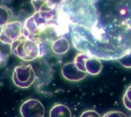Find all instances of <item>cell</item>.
<instances>
[{
  "label": "cell",
  "instance_id": "cell-1",
  "mask_svg": "<svg viewBox=\"0 0 131 117\" xmlns=\"http://www.w3.org/2000/svg\"><path fill=\"white\" fill-rule=\"evenodd\" d=\"M56 9L35 12L24 23V36L31 40L41 42V35L55 22Z\"/></svg>",
  "mask_w": 131,
  "mask_h": 117
},
{
  "label": "cell",
  "instance_id": "cell-2",
  "mask_svg": "<svg viewBox=\"0 0 131 117\" xmlns=\"http://www.w3.org/2000/svg\"><path fill=\"white\" fill-rule=\"evenodd\" d=\"M11 51L24 61H32L43 55V42H36L21 37L11 44Z\"/></svg>",
  "mask_w": 131,
  "mask_h": 117
},
{
  "label": "cell",
  "instance_id": "cell-3",
  "mask_svg": "<svg viewBox=\"0 0 131 117\" xmlns=\"http://www.w3.org/2000/svg\"><path fill=\"white\" fill-rule=\"evenodd\" d=\"M74 63L80 71L91 75H97L102 72V62L87 53H79L75 57Z\"/></svg>",
  "mask_w": 131,
  "mask_h": 117
},
{
  "label": "cell",
  "instance_id": "cell-4",
  "mask_svg": "<svg viewBox=\"0 0 131 117\" xmlns=\"http://www.w3.org/2000/svg\"><path fill=\"white\" fill-rule=\"evenodd\" d=\"M36 79L34 70L31 64L18 65L15 68L13 73V81L18 88H30Z\"/></svg>",
  "mask_w": 131,
  "mask_h": 117
},
{
  "label": "cell",
  "instance_id": "cell-5",
  "mask_svg": "<svg viewBox=\"0 0 131 117\" xmlns=\"http://www.w3.org/2000/svg\"><path fill=\"white\" fill-rule=\"evenodd\" d=\"M24 36V23L21 22H10L4 26L0 31V42L11 45L14 41Z\"/></svg>",
  "mask_w": 131,
  "mask_h": 117
},
{
  "label": "cell",
  "instance_id": "cell-6",
  "mask_svg": "<svg viewBox=\"0 0 131 117\" xmlns=\"http://www.w3.org/2000/svg\"><path fill=\"white\" fill-rule=\"evenodd\" d=\"M20 113L23 117H44L45 108L40 101L28 99L21 106Z\"/></svg>",
  "mask_w": 131,
  "mask_h": 117
},
{
  "label": "cell",
  "instance_id": "cell-7",
  "mask_svg": "<svg viewBox=\"0 0 131 117\" xmlns=\"http://www.w3.org/2000/svg\"><path fill=\"white\" fill-rule=\"evenodd\" d=\"M62 76L69 81H80L87 76L88 73L80 71L74 62L66 63L61 68Z\"/></svg>",
  "mask_w": 131,
  "mask_h": 117
},
{
  "label": "cell",
  "instance_id": "cell-8",
  "mask_svg": "<svg viewBox=\"0 0 131 117\" xmlns=\"http://www.w3.org/2000/svg\"><path fill=\"white\" fill-rule=\"evenodd\" d=\"M69 42L64 37H61V38H56L54 41L51 44V49L52 51L55 53L56 55H58V56H61V55H64L69 50Z\"/></svg>",
  "mask_w": 131,
  "mask_h": 117
},
{
  "label": "cell",
  "instance_id": "cell-9",
  "mask_svg": "<svg viewBox=\"0 0 131 117\" xmlns=\"http://www.w3.org/2000/svg\"><path fill=\"white\" fill-rule=\"evenodd\" d=\"M49 117H72L71 110L65 105H55L49 111Z\"/></svg>",
  "mask_w": 131,
  "mask_h": 117
},
{
  "label": "cell",
  "instance_id": "cell-10",
  "mask_svg": "<svg viewBox=\"0 0 131 117\" xmlns=\"http://www.w3.org/2000/svg\"><path fill=\"white\" fill-rule=\"evenodd\" d=\"M12 19V11L6 6H0V28L2 29Z\"/></svg>",
  "mask_w": 131,
  "mask_h": 117
},
{
  "label": "cell",
  "instance_id": "cell-11",
  "mask_svg": "<svg viewBox=\"0 0 131 117\" xmlns=\"http://www.w3.org/2000/svg\"><path fill=\"white\" fill-rule=\"evenodd\" d=\"M118 61L122 66L126 67V68H131V50L128 51L124 56H120Z\"/></svg>",
  "mask_w": 131,
  "mask_h": 117
},
{
  "label": "cell",
  "instance_id": "cell-12",
  "mask_svg": "<svg viewBox=\"0 0 131 117\" xmlns=\"http://www.w3.org/2000/svg\"><path fill=\"white\" fill-rule=\"evenodd\" d=\"M123 104L126 108L131 111V85L126 90V93L123 97Z\"/></svg>",
  "mask_w": 131,
  "mask_h": 117
},
{
  "label": "cell",
  "instance_id": "cell-13",
  "mask_svg": "<svg viewBox=\"0 0 131 117\" xmlns=\"http://www.w3.org/2000/svg\"><path fill=\"white\" fill-rule=\"evenodd\" d=\"M102 117H127L123 112L119 111H111L105 113Z\"/></svg>",
  "mask_w": 131,
  "mask_h": 117
},
{
  "label": "cell",
  "instance_id": "cell-14",
  "mask_svg": "<svg viewBox=\"0 0 131 117\" xmlns=\"http://www.w3.org/2000/svg\"><path fill=\"white\" fill-rule=\"evenodd\" d=\"M80 117H102L100 115V113H97L94 110H87V111L84 112L81 114Z\"/></svg>",
  "mask_w": 131,
  "mask_h": 117
},
{
  "label": "cell",
  "instance_id": "cell-15",
  "mask_svg": "<svg viewBox=\"0 0 131 117\" xmlns=\"http://www.w3.org/2000/svg\"><path fill=\"white\" fill-rule=\"evenodd\" d=\"M62 1H63V0H48V4H49V6H50L51 8L55 9V6H58L60 3H62Z\"/></svg>",
  "mask_w": 131,
  "mask_h": 117
},
{
  "label": "cell",
  "instance_id": "cell-16",
  "mask_svg": "<svg viewBox=\"0 0 131 117\" xmlns=\"http://www.w3.org/2000/svg\"><path fill=\"white\" fill-rule=\"evenodd\" d=\"M36 1H40V2H44V3H48V0H36Z\"/></svg>",
  "mask_w": 131,
  "mask_h": 117
},
{
  "label": "cell",
  "instance_id": "cell-17",
  "mask_svg": "<svg viewBox=\"0 0 131 117\" xmlns=\"http://www.w3.org/2000/svg\"><path fill=\"white\" fill-rule=\"evenodd\" d=\"M2 59V52H1V50H0V60Z\"/></svg>",
  "mask_w": 131,
  "mask_h": 117
}]
</instances>
